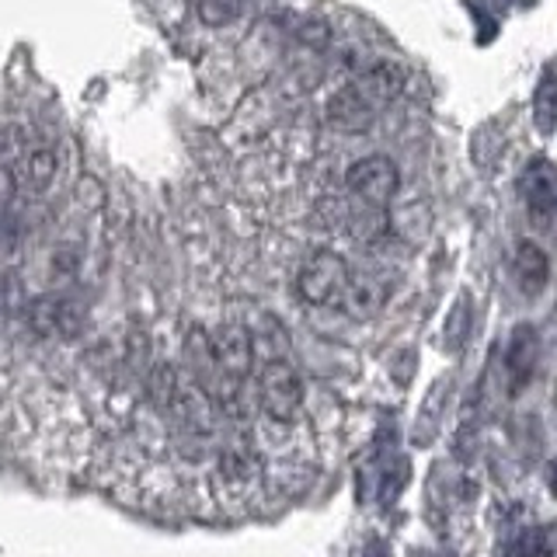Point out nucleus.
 <instances>
[{"label": "nucleus", "mask_w": 557, "mask_h": 557, "mask_svg": "<svg viewBox=\"0 0 557 557\" xmlns=\"http://www.w3.org/2000/svg\"><path fill=\"white\" fill-rule=\"evenodd\" d=\"M533 126L540 136H550L557 129V60L540 70L533 91Z\"/></svg>", "instance_id": "9b49d317"}, {"label": "nucleus", "mask_w": 557, "mask_h": 557, "mask_svg": "<svg viewBox=\"0 0 557 557\" xmlns=\"http://www.w3.org/2000/svg\"><path fill=\"white\" fill-rule=\"evenodd\" d=\"M57 153H52L49 147H35L25 153L22 161V174H17V182H25L32 191H46L52 185V178H57Z\"/></svg>", "instance_id": "ddd939ff"}, {"label": "nucleus", "mask_w": 557, "mask_h": 557, "mask_svg": "<svg viewBox=\"0 0 557 557\" xmlns=\"http://www.w3.org/2000/svg\"><path fill=\"white\" fill-rule=\"evenodd\" d=\"M237 14H240V0H199V17L209 28L231 25Z\"/></svg>", "instance_id": "2eb2a0df"}, {"label": "nucleus", "mask_w": 557, "mask_h": 557, "mask_svg": "<svg viewBox=\"0 0 557 557\" xmlns=\"http://www.w3.org/2000/svg\"><path fill=\"white\" fill-rule=\"evenodd\" d=\"M84 324V313L66 296H39L28 307V327L39 338H74Z\"/></svg>", "instance_id": "423d86ee"}, {"label": "nucleus", "mask_w": 557, "mask_h": 557, "mask_svg": "<svg viewBox=\"0 0 557 557\" xmlns=\"http://www.w3.org/2000/svg\"><path fill=\"white\" fill-rule=\"evenodd\" d=\"M550 481H554V484H550V487H554V492H557V460H554V463H550Z\"/></svg>", "instance_id": "6ab92c4d"}, {"label": "nucleus", "mask_w": 557, "mask_h": 557, "mask_svg": "<svg viewBox=\"0 0 557 557\" xmlns=\"http://www.w3.org/2000/svg\"><path fill=\"white\" fill-rule=\"evenodd\" d=\"M17 196V171L11 164H0V209H8Z\"/></svg>", "instance_id": "f3484780"}, {"label": "nucleus", "mask_w": 557, "mask_h": 557, "mask_svg": "<svg viewBox=\"0 0 557 557\" xmlns=\"http://www.w3.org/2000/svg\"><path fill=\"white\" fill-rule=\"evenodd\" d=\"M356 87L366 95V101H370L373 109L380 112V109H387V104L400 91H405V70H400L397 63H391V60H376V63H370L362 70Z\"/></svg>", "instance_id": "1a4fd4ad"}, {"label": "nucleus", "mask_w": 557, "mask_h": 557, "mask_svg": "<svg viewBox=\"0 0 557 557\" xmlns=\"http://www.w3.org/2000/svg\"><path fill=\"white\" fill-rule=\"evenodd\" d=\"M519 196L536 226L557 223V164L547 157H533L519 174Z\"/></svg>", "instance_id": "39448f33"}, {"label": "nucleus", "mask_w": 557, "mask_h": 557, "mask_svg": "<svg viewBox=\"0 0 557 557\" xmlns=\"http://www.w3.org/2000/svg\"><path fill=\"white\" fill-rule=\"evenodd\" d=\"M258 400H261V411L275 422H289V418L300 411V400H304V383L300 373L293 370V362L286 356H272L265 359L258 373Z\"/></svg>", "instance_id": "f03ea898"}, {"label": "nucleus", "mask_w": 557, "mask_h": 557, "mask_svg": "<svg viewBox=\"0 0 557 557\" xmlns=\"http://www.w3.org/2000/svg\"><path fill=\"white\" fill-rule=\"evenodd\" d=\"M373 119H376V109L366 101V95L356 84L342 87V91H335L327 101V122L342 133H366L373 126Z\"/></svg>", "instance_id": "6e6552de"}, {"label": "nucleus", "mask_w": 557, "mask_h": 557, "mask_svg": "<svg viewBox=\"0 0 557 557\" xmlns=\"http://www.w3.org/2000/svg\"><path fill=\"white\" fill-rule=\"evenodd\" d=\"M348 283H352V269L338 251H313L296 275V293L313 307H342Z\"/></svg>", "instance_id": "f257e3e1"}, {"label": "nucleus", "mask_w": 557, "mask_h": 557, "mask_svg": "<svg viewBox=\"0 0 557 557\" xmlns=\"http://www.w3.org/2000/svg\"><path fill=\"white\" fill-rule=\"evenodd\" d=\"M209 345H213V359H216V370H220L223 383L240 387V383L251 376V366H255L251 331L244 324H234V321L220 324L213 335H209Z\"/></svg>", "instance_id": "20e7f679"}, {"label": "nucleus", "mask_w": 557, "mask_h": 557, "mask_svg": "<svg viewBox=\"0 0 557 557\" xmlns=\"http://www.w3.org/2000/svg\"><path fill=\"white\" fill-rule=\"evenodd\" d=\"M411 474V463H405L400 457H394L391 463L380 467V481H376V502L391 505L400 492H405V481Z\"/></svg>", "instance_id": "4468645a"}, {"label": "nucleus", "mask_w": 557, "mask_h": 557, "mask_svg": "<svg viewBox=\"0 0 557 557\" xmlns=\"http://www.w3.org/2000/svg\"><path fill=\"white\" fill-rule=\"evenodd\" d=\"M383 304H387V278H380L373 272H352L342 310H348L352 318H373Z\"/></svg>", "instance_id": "9d476101"}, {"label": "nucleus", "mask_w": 557, "mask_h": 557, "mask_svg": "<svg viewBox=\"0 0 557 557\" xmlns=\"http://www.w3.org/2000/svg\"><path fill=\"white\" fill-rule=\"evenodd\" d=\"M516 275H519V286L527 289L530 296H536L540 289L547 286L550 261H547V255L540 251L533 240H519V248H516Z\"/></svg>", "instance_id": "f8f14e48"}, {"label": "nucleus", "mask_w": 557, "mask_h": 557, "mask_svg": "<svg viewBox=\"0 0 557 557\" xmlns=\"http://www.w3.org/2000/svg\"><path fill=\"white\" fill-rule=\"evenodd\" d=\"M362 557H394V554L387 547V540L370 536V540H366V547H362Z\"/></svg>", "instance_id": "a211bd4d"}, {"label": "nucleus", "mask_w": 557, "mask_h": 557, "mask_svg": "<svg viewBox=\"0 0 557 557\" xmlns=\"http://www.w3.org/2000/svg\"><path fill=\"white\" fill-rule=\"evenodd\" d=\"M540 362V335L533 324H519L505 348V376H509V391L519 394L536 373Z\"/></svg>", "instance_id": "0eeeda50"}, {"label": "nucleus", "mask_w": 557, "mask_h": 557, "mask_svg": "<svg viewBox=\"0 0 557 557\" xmlns=\"http://www.w3.org/2000/svg\"><path fill=\"white\" fill-rule=\"evenodd\" d=\"M397 185H400V171L391 157L383 153H370L356 161L348 168V191L366 206V209H387L391 199L397 196Z\"/></svg>", "instance_id": "7ed1b4c3"}, {"label": "nucleus", "mask_w": 557, "mask_h": 557, "mask_svg": "<svg viewBox=\"0 0 557 557\" xmlns=\"http://www.w3.org/2000/svg\"><path fill=\"white\" fill-rule=\"evenodd\" d=\"M550 554H554V544L547 540L544 530L527 533V536L519 540V550H516V557H550Z\"/></svg>", "instance_id": "dca6fc26"}]
</instances>
